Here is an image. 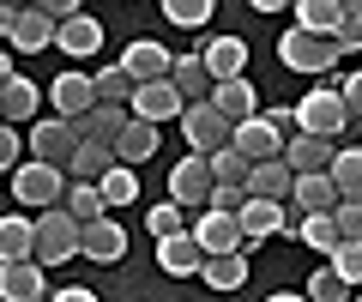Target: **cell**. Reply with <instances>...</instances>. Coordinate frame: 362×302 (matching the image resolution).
Masks as SVG:
<instances>
[{
  "label": "cell",
  "mask_w": 362,
  "mask_h": 302,
  "mask_svg": "<svg viewBox=\"0 0 362 302\" xmlns=\"http://www.w3.org/2000/svg\"><path fill=\"white\" fill-rule=\"evenodd\" d=\"M127 109H103V103H90L85 115L73 121V133H78V145H109V151H115V139L121 133H127Z\"/></svg>",
  "instance_id": "15"
},
{
  "label": "cell",
  "mask_w": 362,
  "mask_h": 302,
  "mask_svg": "<svg viewBox=\"0 0 362 302\" xmlns=\"http://www.w3.org/2000/svg\"><path fill=\"white\" fill-rule=\"evenodd\" d=\"M37 13H42V18H49V25H54V30H61V25H73V18H78V13H85V6H78V0H42Z\"/></svg>",
  "instance_id": "45"
},
{
  "label": "cell",
  "mask_w": 362,
  "mask_h": 302,
  "mask_svg": "<svg viewBox=\"0 0 362 302\" xmlns=\"http://www.w3.org/2000/svg\"><path fill=\"white\" fill-rule=\"evenodd\" d=\"M332 230L338 242H362V206H332Z\"/></svg>",
  "instance_id": "44"
},
{
  "label": "cell",
  "mask_w": 362,
  "mask_h": 302,
  "mask_svg": "<svg viewBox=\"0 0 362 302\" xmlns=\"http://www.w3.org/2000/svg\"><path fill=\"white\" fill-rule=\"evenodd\" d=\"M206 199H211V170H206V158H187L169 170V206H181V211H206Z\"/></svg>",
  "instance_id": "7"
},
{
  "label": "cell",
  "mask_w": 362,
  "mask_h": 302,
  "mask_svg": "<svg viewBox=\"0 0 362 302\" xmlns=\"http://www.w3.org/2000/svg\"><path fill=\"white\" fill-rule=\"evenodd\" d=\"M211 109H218L230 127H242V121H254L259 115V103H254V85L247 79H230V85H211V97H206Z\"/></svg>",
  "instance_id": "21"
},
{
  "label": "cell",
  "mask_w": 362,
  "mask_h": 302,
  "mask_svg": "<svg viewBox=\"0 0 362 302\" xmlns=\"http://www.w3.org/2000/svg\"><path fill=\"white\" fill-rule=\"evenodd\" d=\"M199 266H206V254L194 248V236L157 242V272H169V278H199Z\"/></svg>",
  "instance_id": "25"
},
{
  "label": "cell",
  "mask_w": 362,
  "mask_h": 302,
  "mask_svg": "<svg viewBox=\"0 0 362 302\" xmlns=\"http://www.w3.org/2000/svg\"><path fill=\"white\" fill-rule=\"evenodd\" d=\"M356 302H362V290H356Z\"/></svg>",
  "instance_id": "51"
},
{
  "label": "cell",
  "mask_w": 362,
  "mask_h": 302,
  "mask_svg": "<svg viewBox=\"0 0 362 302\" xmlns=\"http://www.w3.org/2000/svg\"><path fill=\"white\" fill-rule=\"evenodd\" d=\"M326 182H332L338 206H362V145H344L332 158V170H326Z\"/></svg>",
  "instance_id": "22"
},
{
  "label": "cell",
  "mask_w": 362,
  "mask_h": 302,
  "mask_svg": "<svg viewBox=\"0 0 362 302\" xmlns=\"http://www.w3.org/2000/svg\"><path fill=\"white\" fill-rule=\"evenodd\" d=\"M42 296H49V278H42L37 260L0 266V302H42Z\"/></svg>",
  "instance_id": "17"
},
{
  "label": "cell",
  "mask_w": 362,
  "mask_h": 302,
  "mask_svg": "<svg viewBox=\"0 0 362 302\" xmlns=\"http://www.w3.org/2000/svg\"><path fill=\"white\" fill-rule=\"evenodd\" d=\"M37 109H42V91L25 79V73H13V79L0 85V121H6V127H25Z\"/></svg>",
  "instance_id": "20"
},
{
  "label": "cell",
  "mask_w": 362,
  "mask_h": 302,
  "mask_svg": "<svg viewBox=\"0 0 362 302\" xmlns=\"http://www.w3.org/2000/svg\"><path fill=\"white\" fill-rule=\"evenodd\" d=\"M338 18H344V6H338V0H296V30H302V37L332 42Z\"/></svg>",
  "instance_id": "26"
},
{
  "label": "cell",
  "mask_w": 362,
  "mask_h": 302,
  "mask_svg": "<svg viewBox=\"0 0 362 302\" xmlns=\"http://www.w3.org/2000/svg\"><path fill=\"white\" fill-rule=\"evenodd\" d=\"M97 199H103V211L115 218L121 206H133V199H139V175H133L127 163H115V170H109L103 182H97Z\"/></svg>",
  "instance_id": "32"
},
{
  "label": "cell",
  "mask_w": 362,
  "mask_h": 302,
  "mask_svg": "<svg viewBox=\"0 0 362 302\" xmlns=\"http://www.w3.org/2000/svg\"><path fill=\"white\" fill-rule=\"evenodd\" d=\"M242 187H247V199H272V206H284L290 187H296V175H290V163H284V158H272V163H254Z\"/></svg>",
  "instance_id": "16"
},
{
  "label": "cell",
  "mask_w": 362,
  "mask_h": 302,
  "mask_svg": "<svg viewBox=\"0 0 362 302\" xmlns=\"http://www.w3.org/2000/svg\"><path fill=\"white\" fill-rule=\"evenodd\" d=\"M169 91L181 97V109H194L211 97V79H206V66H199V54H175V66H169Z\"/></svg>",
  "instance_id": "23"
},
{
  "label": "cell",
  "mask_w": 362,
  "mask_h": 302,
  "mask_svg": "<svg viewBox=\"0 0 362 302\" xmlns=\"http://www.w3.org/2000/svg\"><path fill=\"white\" fill-rule=\"evenodd\" d=\"M49 103L61 121H78L97 97H90V73H61V79H49Z\"/></svg>",
  "instance_id": "19"
},
{
  "label": "cell",
  "mask_w": 362,
  "mask_h": 302,
  "mask_svg": "<svg viewBox=\"0 0 362 302\" xmlns=\"http://www.w3.org/2000/svg\"><path fill=\"white\" fill-rule=\"evenodd\" d=\"M6 79H13V54L0 49V85H6Z\"/></svg>",
  "instance_id": "48"
},
{
  "label": "cell",
  "mask_w": 362,
  "mask_h": 302,
  "mask_svg": "<svg viewBox=\"0 0 362 302\" xmlns=\"http://www.w3.org/2000/svg\"><path fill=\"white\" fill-rule=\"evenodd\" d=\"M157 139H163V133L157 127H145V121H127V133H121L115 139V163H145V158H157Z\"/></svg>",
  "instance_id": "31"
},
{
  "label": "cell",
  "mask_w": 362,
  "mask_h": 302,
  "mask_svg": "<svg viewBox=\"0 0 362 302\" xmlns=\"http://www.w3.org/2000/svg\"><path fill=\"white\" fill-rule=\"evenodd\" d=\"M61 194H66V175L49 170V163H18V170H13V199H18V206L49 211V206H61Z\"/></svg>",
  "instance_id": "6"
},
{
  "label": "cell",
  "mask_w": 362,
  "mask_h": 302,
  "mask_svg": "<svg viewBox=\"0 0 362 302\" xmlns=\"http://www.w3.org/2000/svg\"><path fill=\"white\" fill-rule=\"evenodd\" d=\"M13 49H18V54H42V49H54V25L37 13V6H25V13H18V25H13Z\"/></svg>",
  "instance_id": "29"
},
{
  "label": "cell",
  "mask_w": 362,
  "mask_h": 302,
  "mask_svg": "<svg viewBox=\"0 0 362 302\" xmlns=\"http://www.w3.org/2000/svg\"><path fill=\"white\" fill-rule=\"evenodd\" d=\"M145 230H151V242H169V236H187V211L181 206H151V218H145Z\"/></svg>",
  "instance_id": "37"
},
{
  "label": "cell",
  "mask_w": 362,
  "mask_h": 302,
  "mask_svg": "<svg viewBox=\"0 0 362 302\" xmlns=\"http://www.w3.org/2000/svg\"><path fill=\"white\" fill-rule=\"evenodd\" d=\"M211 0H163V18L169 25H181V30H199V25H211Z\"/></svg>",
  "instance_id": "36"
},
{
  "label": "cell",
  "mask_w": 362,
  "mask_h": 302,
  "mask_svg": "<svg viewBox=\"0 0 362 302\" xmlns=\"http://www.w3.org/2000/svg\"><path fill=\"white\" fill-rule=\"evenodd\" d=\"M332 158H338V145H326V139H308V133L284 139V163H290V175H326V170H332Z\"/></svg>",
  "instance_id": "18"
},
{
  "label": "cell",
  "mask_w": 362,
  "mask_h": 302,
  "mask_svg": "<svg viewBox=\"0 0 362 302\" xmlns=\"http://www.w3.org/2000/svg\"><path fill=\"white\" fill-rule=\"evenodd\" d=\"M127 115L163 133V121H181V97L169 91V79H157V85H133V103H127Z\"/></svg>",
  "instance_id": "11"
},
{
  "label": "cell",
  "mask_w": 362,
  "mask_h": 302,
  "mask_svg": "<svg viewBox=\"0 0 362 302\" xmlns=\"http://www.w3.org/2000/svg\"><path fill=\"white\" fill-rule=\"evenodd\" d=\"M18 13H25V6H6V0H0V37H13V25H18Z\"/></svg>",
  "instance_id": "47"
},
{
  "label": "cell",
  "mask_w": 362,
  "mask_h": 302,
  "mask_svg": "<svg viewBox=\"0 0 362 302\" xmlns=\"http://www.w3.org/2000/svg\"><path fill=\"white\" fill-rule=\"evenodd\" d=\"M54 49H61V54H97V49H103V25H97L90 13H78L73 25L54 30Z\"/></svg>",
  "instance_id": "28"
},
{
  "label": "cell",
  "mask_w": 362,
  "mask_h": 302,
  "mask_svg": "<svg viewBox=\"0 0 362 302\" xmlns=\"http://www.w3.org/2000/svg\"><path fill=\"white\" fill-rule=\"evenodd\" d=\"M308 302H350V284L332 272V266H320V272L308 278Z\"/></svg>",
  "instance_id": "41"
},
{
  "label": "cell",
  "mask_w": 362,
  "mask_h": 302,
  "mask_svg": "<svg viewBox=\"0 0 362 302\" xmlns=\"http://www.w3.org/2000/svg\"><path fill=\"white\" fill-rule=\"evenodd\" d=\"M235 230H242V254H254L259 242L284 236V206H272V199H247L235 211Z\"/></svg>",
  "instance_id": "12"
},
{
  "label": "cell",
  "mask_w": 362,
  "mask_h": 302,
  "mask_svg": "<svg viewBox=\"0 0 362 302\" xmlns=\"http://www.w3.org/2000/svg\"><path fill=\"white\" fill-rule=\"evenodd\" d=\"M332 91H338V103H344L350 127H356V121H362V73H350V79H332Z\"/></svg>",
  "instance_id": "43"
},
{
  "label": "cell",
  "mask_w": 362,
  "mask_h": 302,
  "mask_svg": "<svg viewBox=\"0 0 362 302\" xmlns=\"http://www.w3.org/2000/svg\"><path fill=\"white\" fill-rule=\"evenodd\" d=\"M18 163H25V139H18V127L0 121V175H13Z\"/></svg>",
  "instance_id": "42"
},
{
  "label": "cell",
  "mask_w": 362,
  "mask_h": 302,
  "mask_svg": "<svg viewBox=\"0 0 362 302\" xmlns=\"http://www.w3.org/2000/svg\"><path fill=\"white\" fill-rule=\"evenodd\" d=\"M78 254H85V260H97V266H109V260H121V254H127V230H121L115 218H97V223H78Z\"/></svg>",
  "instance_id": "14"
},
{
  "label": "cell",
  "mask_w": 362,
  "mask_h": 302,
  "mask_svg": "<svg viewBox=\"0 0 362 302\" xmlns=\"http://www.w3.org/2000/svg\"><path fill=\"white\" fill-rule=\"evenodd\" d=\"M296 109V127L308 133V139H326V145H338L350 133V115H344V103H338V91H332V79H320L314 91H302V103H290Z\"/></svg>",
  "instance_id": "1"
},
{
  "label": "cell",
  "mask_w": 362,
  "mask_h": 302,
  "mask_svg": "<svg viewBox=\"0 0 362 302\" xmlns=\"http://www.w3.org/2000/svg\"><path fill=\"white\" fill-rule=\"evenodd\" d=\"M181 133H187V145H194V158H218V151H230L235 127L211 103H194V109H181Z\"/></svg>",
  "instance_id": "5"
},
{
  "label": "cell",
  "mask_w": 362,
  "mask_h": 302,
  "mask_svg": "<svg viewBox=\"0 0 362 302\" xmlns=\"http://www.w3.org/2000/svg\"><path fill=\"white\" fill-rule=\"evenodd\" d=\"M61 211H66L73 223H97V218H109V211H103V199H97V187H78V182H66Z\"/></svg>",
  "instance_id": "35"
},
{
  "label": "cell",
  "mask_w": 362,
  "mask_h": 302,
  "mask_svg": "<svg viewBox=\"0 0 362 302\" xmlns=\"http://www.w3.org/2000/svg\"><path fill=\"white\" fill-rule=\"evenodd\" d=\"M266 302H308V296H296V290H278V296H266Z\"/></svg>",
  "instance_id": "49"
},
{
  "label": "cell",
  "mask_w": 362,
  "mask_h": 302,
  "mask_svg": "<svg viewBox=\"0 0 362 302\" xmlns=\"http://www.w3.org/2000/svg\"><path fill=\"white\" fill-rule=\"evenodd\" d=\"M121 66H127V79H133V85H157V79H169V66H175V54H169L163 42H157V37H139V42H127Z\"/></svg>",
  "instance_id": "13"
},
{
  "label": "cell",
  "mask_w": 362,
  "mask_h": 302,
  "mask_svg": "<svg viewBox=\"0 0 362 302\" xmlns=\"http://www.w3.org/2000/svg\"><path fill=\"white\" fill-rule=\"evenodd\" d=\"M278 61H284L290 73H308V79H332V73H338V49L320 42V37H302L296 25L278 37Z\"/></svg>",
  "instance_id": "3"
},
{
  "label": "cell",
  "mask_w": 362,
  "mask_h": 302,
  "mask_svg": "<svg viewBox=\"0 0 362 302\" xmlns=\"http://www.w3.org/2000/svg\"><path fill=\"white\" fill-rule=\"evenodd\" d=\"M302 248H314V254H332L338 248V230H332V211H326V218H302Z\"/></svg>",
  "instance_id": "40"
},
{
  "label": "cell",
  "mask_w": 362,
  "mask_h": 302,
  "mask_svg": "<svg viewBox=\"0 0 362 302\" xmlns=\"http://www.w3.org/2000/svg\"><path fill=\"white\" fill-rule=\"evenodd\" d=\"M109 170H115V151H109V145H78V151H73V163H66V182L97 187Z\"/></svg>",
  "instance_id": "27"
},
{
  "label": "cell",
  "mask_w": 362,
  "mask_h": 302,
  "mask_svg": "<svg viewBox=\"0 0 362 302\" xmlns=\"http://www.w3.org/2000/svg\"><path fill=\"white\" fill-rule=\"evenodd\" d=\"M90 97H97V103L103 109H127L133 103V79H127V66H103V73H90Z\"/></svg>",
  "instance_id": "30"
},
{
  "label": "cell",
  "mask_w": 362,
  "mask_h": 302,
  "mask_svg": "<svg viewBox=\"0 0 362 302\" xmlns=\"http://www.w3.org/2000/svg\"><path fill=\"white\" fill-rule=\"evenodd\" d=\"M332 49H338V61H344L350 49H362V0L344 6V18H338V30H332Z\"/></svg>",
  "instance_id": "39"
},
{
  "label": "cell",
  "mask_w": 362,
  "mask_h": 302,
  "mask_svg": "<svg viewBox=\"0 0 362 302\" xmlns=\"http://www.w3.org/2000/svg\"><path fill=\"white\" fill-rule=\"evenodd\" d=\"M199 66H206L211 85L247 79V42L242 37H206V42H199Z\"/></svg>",
  "instance_id": "8"
},
{
  "label": "cell",
  "mask_w": 362,
  "mask_h": 302,
  "mask_svg": "<svg viewBox=\"0 0 362 302\" xmlns=\"http://www.w3.org/2000/svg\"><path fill=\"white\" fill-rule=\"evenodd\" d=\"M78 254V223L66 218L61 206H49L42 218H30V260L49 272V266H61V260H73Z\"/></svg>",
  "instance_id": "2"
},
{
  "label": "cell",
  "mask_w": 362,
  "mask_h": 302,
  "mask_svg": "<svg viewBox=\"0 0 362 302\" xmlns=\"http://www.w3.org/2000/svg\"><path fill=\"white\" fill-rule=\"evenodd\" d=\"M18 260H30V218L6 211L0 218V266H18Z\"/></svg>",
  "instance_id": "33"
},
{
  "label": "cell",
  "mask_w": 362,
  "mask_h": 302,
  "mask_svg": "<svg viewBox=\"0 0 362 302\" xmlns=\"http://www.w3.org/2000/svg\"><path fill=\"white\" fill-rule=\"evenodd\" d=\"M284 206L302 211V218H326V211L338 206V194H332V182H326V175H296V187H290Z\"/></svg>",
  "instance_id": "24"
},
{
  "label": "cell",
  "mask_w": 362,
  "mask_h": 302,
  "mask_svg": "<svg viewBox=\"0 0 362 302\" xmlns=\"http://www.w3.org/2000/svg\"><path fill=\"white\" fill-rule=\"evenodd\" d=\"M199 278H206L211 290H223V296H230V290L247 284V254H218V260L199 266Z\"/></svg>",
  "instance_id": "34"
},
{
  "label": "cell",
  "mask_w": 362,
  "mask_h": 302,
  "mask_svg": "<svg viewBox=\"0 0 362 302\" xmlns=\"http://www.w3.org/2000/svg\"><path fill=\"white\" fill-rule=\"evenodd\" d=\"M73 151H78V133H73V121H61V115H49V121H30V163H49V170H61V175H66Z\"/></svg>",
  "instance_id": "4"
},
{
  "label": "cell",
  "mask_w": 362,
  "mask_h": 302,
  "mask_svg": "<svg viewBox=\"0 0 362 302\" xmlns=\"http://www.w3.org/2000/svg\"><path fill=\"white\" fill-rule=\"evenodd\" d=\"M187 236H194V248L206 254V260H218V254H242V230H235V218H223V211H211V206L187 223Z\"/></svg>",
  "instance_id": "9"
},
{
  "label": "cell",
  "mask_w": 362,
  "mask_h": 302,
  "mask_svg": "<svg viewBox=\"0 0 362 302\" xmlns=\"http://www.w3.org/2000/svg\"><path fill=\"white\" fill-rule=\"evenodd\" d=\"M230 151L254 170V163H272V158H284V133H272L266 127V115H254V121H242V127L230 133Z\"/></svg>",
  "instance_id": "10"
},
{
  "label": "cell",
  "mask_w": 362,
  "mask_h": 302,
  "mask_svg": "<svg viewBox=\"0 0 362 302\" xmlns=\"http://www.w3.org/2000/svg\"><path fill=\"white\" fill-rule=\"evenodd\" d=\"M350 133H356V145H362V121H356V127H350Z\"/></svg>",
  "instance_id": "50"
},
{
  "label": "cell",
  "mask_w": 362,
  "mask_h": 302,
  "mask_svg": "<svg viewBox=\"0 0 362 302\" xmlns=\"http://www.w3.org/2000/svg\"><path fill=\"white\" fill-rule=\"evenodd\" d=\"M326 266H332L350 290H362V242H338V248L326 254Z\"/></svg>",
  "instance_id": "38"
},
{
  "label": "cell",
  "mask_w": 362,
  "mask_h": 302,
  "mask_svg": "<svg viewBox=\"0 0 362 302\" xmlns=\"http://www.w3.org/2000/svg\"><path fill=\"white\" fill-rule=\"evenodd\" d=\"M49 302H97V290H85V284H66V290H54Z\"/></svg>",
  "instance_id": "46"
}]
</instances>
